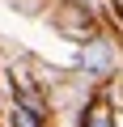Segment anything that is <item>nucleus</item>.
<instances>
[{"instance_id": "nucleus-1", "label": "nucleus", "mask_w": 123, "mask_h": 127, "mask_svg": "<svg viewBox=\"0 0 123 127\" xmlns=\"http://www.w3.org/2000/svg\"><path fill=\"white\" fill-rule=\"evenodd\" d=\"M81 68H89V72H102V68H106V47H102V42H93V47L81 55Z\"/></svg>"}, {"instance_id": "nucleus-2", "label": "nucleus", "mask_w": 123, "mask_h": 127, "mask_svg": "<svg viewBox=\"0 0 123 127\" xmlns=\"http://www.w3.org/2000/svg\"><path fill=\"white\" fill-rule=\"evenodd\" d=\"M81 127H115L110 123V114H106V106H93L85 119H81Z\"/></svg>"}, {"instance_id": "nucleus-3", "label": "nucleus", "mask_w": 123, "mask_h": 127, "mask_svg": "<svg viewBox=\"0 0 123 127\" xmlns=\"http://www.w3.org/2000/svg\"><path fill=\"white\" fill-rule=\"evenodd\" d=\"M13 127H38V119H34V110L21 102V106H13Z\"/></svg>"}]
</instances>
